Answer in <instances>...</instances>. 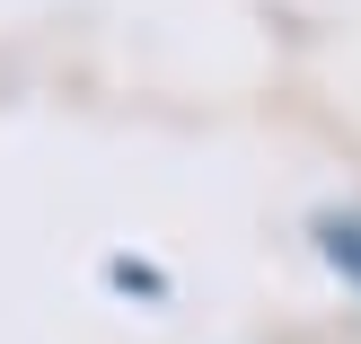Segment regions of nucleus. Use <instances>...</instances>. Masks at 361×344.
I'll use <instances>...</instances> for the list:
<instances>
[{
  "label": "nucleus",
  "instance_id": "nucleus-1",
  "mask_svg": "<svg viewBox=\"0 0 361 344\" xmlns=\"http://www.w3.org/2000/svg\"><path fill=\"white\" fill-rule=\"evenodd\" d=\"M317 247H326V265L361 292V212H326V221H317Z\"/></svg>",
  "mask_w": 361,
  "mask_h": 344
}]
</instances>
